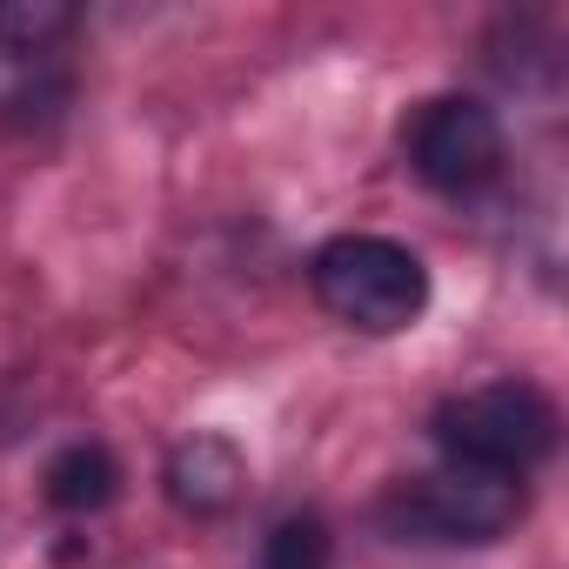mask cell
Returning a JSON list of instances; mask_svg holds the SVG:
<instances>
[{
  "label": "cell",
  "mask_w": 569,
  "mask_h": 569,
  "mask_svg": "<svg viewBox=\"0 0 569 569\" xmlns=\"http://www.w3.org/2000/svg\"><path fill=\"white\" fill-rule=\"evenodd\" d=\"M316 302L356 336H402L429 309V268L396 234H336L309 261Z\"/></svg>",
  "instance_id": "6da1fadb"
},
{
  "label": "cell",
  "mask_w": 569,
  "mask_h": 569,
  "mask_svg": "<svg viewBox=\"0 0 569 569\" xmlns=\"http://www.w3.org/2000/svg\"><path fill=\"white\" fill-rule=\"evenodd\" d=\"M442 462H462V469H489V476H529L536 462L556 456V436H562V416L556 402L536 389V382H482V389H462L436 409L429 422Z\"/></svg>",
  "instance_id": "7a4b0ae2"
},
{
  "label": "cell",
  "mask_w": 569,
  "mask_h": 569,
  "mask_svg": "<svg viewBox=\"0 0 569 569\" xmlns=\"http://www.w3.org/2000/svg\"><path fill=\"white\" fill-rule=\"evenodd\" d=\"M529 496L516 476H489V469H462L442 462L429 476H409L389 502H382V529L396 542H449V549H482L502 542L522 522Z\"/></svg>",
  "instance_id": "3957f363"
},
{
  "label": "cell",
  "mask_w": 569,
  "mask_h": 569,
  "mask_svg": "<svg viewBox=\"0 0 569 569\" xmlns=\"http://www.w3.org/2000/svg\"><path fill=\"white\" fill-rule=\"evenodd\" d=\"M402 154L416 168V181H429L436 194H476L502 174V121L489 101L476 94H436L409 114L402 128Z\"/></svg>",
  "instance_id": "277c9868"
},
{
  "label": "cell",
  "mask_w": 569,
  "mask_h": 569,
  "mask_svg": "<svg viewBox=\"0 0 569 569\" xmlns=\"http://www.w3.org/2000/svg\"><path fill=\"white\" fill-rule=\"evenodd\" d=\"M161 489H168V502H174L181 516L214 522V516H228V509L248 496V456H241L234 436L194 429V436H181V442L168 449V462H161Z\"/></svg>",
  "instance_id": "5b68a950"
},
{
  "label": "cell",
  "mask_w": 569,
  "mask_h": 569,
  "mask_svg": "<svg viewBox=\"0 0 569 569\" xmlns=\"http://www.w3.org/2000/svg\"><path fill=\"white\" fill-rule=\"evenodd\" d=\"M41 496L61 509V516H101L114 496H121V462L108 442H68L48 456L41 469Z\"/></svg>",
  "instance_id": "8992f818"
},
{
  "label": "cell",
  "mask_w": 569,
  "mask_h": 569,
  "mask_svg": "<svg viewBox=\"0 0 569 569\" xmlns=\"http://www.w3.org/2000/svg\"><path fill=\"white\" fill-rule=\"evenodd\" d=\"M74 8L68 0H0V54L14 61H48L68 34H74Z\"/></svg>",
  "instance_id": "52a82bcc"
},
{
  "label": "cell",
  "mask_w": 569,
  "mask_h": 569,
  "mask_svg": "<svg viewBox=\"0 0 569 569\" xmlns=\"http://www.w3.org/2000/svg\"><path fill=\"white\" fill-rule=\"evenodd\" d=\"M336 562V529L322 509H289L268 536H261V562L254 569H329Z\"/></svg>",
  "instance_id": "ba28073f"
}]
</instances>
